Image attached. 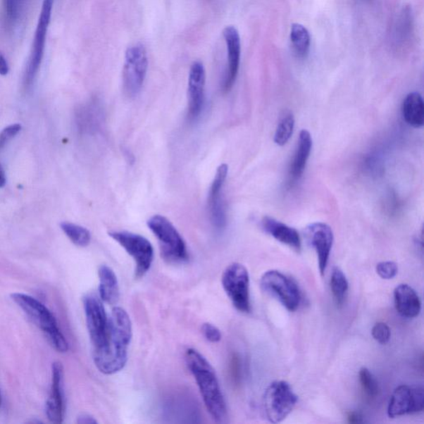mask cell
Masks as SVG:
<instances>
[{"label":"cell","mask_w":424,"mask_h":424,"mask_svg":"<svg viewBox=\"0 0 424 424\" xmlns=\"http://www.w3.org/2000/svg\"><path fill=\"white\" fill-rule=\"evenodd\" d=\"M424 394L420 387L400 385L389 400L388 416L391 418L420 413L423 411Z\"/></svg>","instance_id":"12"},{"label":"cell","mask_w":424,"mask_h":424,"mask_svg":"<svg viewBox=\"0 0 424 424\" xmlns=\"http://www.w3.org/2000/svg\"><path fill=\"white\" fill-rule=\"evenodd\" d=\"M394 304L397 312L405 318H414L421 312V301L416 290L408 285H399L394 289Z\"/></svg>","instance_id":"18"},{"label":"cell","mask_w":424,"mask_h":424,"mask_svg":"<svg viewBox=\"0 0 424 424\" xmlns=\"http://www.w3.org/2000/svg\"><path fill=\"white\" fill-rule=\"evenodd\" d=\"M4 13L9 21H16L20 17L22 0H3Z\"/></svg>","instance_id":"29"},{"label":"cell","mask_w":424,"mask_h":424,"mask_svg":"<svg viewBox=\"0 0 424 424\" xmlns=\"http://www.w3.org/2000/svg\"><path fill=\"white\" fill-rule=\"evenodd\" d=\"M109 235L133 258L136 279L147 274L154 258V249L149 240L143 235L128 232H111Z\"/></svg>","instance_id":"7"},{"label":"cell","mask_w":424,"mask_h":424,"mask_svg":"<svg viewBox=\"0 0 424 424\" xmlns=\"http://www.w3.org/2000/svg\"><path fill=\"white\" fill-rule=\"evenodd\" d=\"M263 289L276 297L285 307L294 312L301 304V292L296 282L290 278L277 270L265 273L261 281Z\"/></svg>","instance_id":"10"},{"label":"cell","mask_w":424,"mask_h":424,"mask_svg":"<svg viewBox=\"0 0 424 424\" xmlns=\"http://www.w3.org/2000/svg\"><path fill=\"white\" fill-rule=\"evenodd\" d=\"M403 117L406 123L419 129L424 124V103L420 94L409 93L402 106Z\"/></svg>","instance_id":"22"},{"label":"cell","mask_w":424,"mask_h":424,"mask_svg":"<svg viewBox=\"0 0 424 424\" xmlns=\"http://www.w3.org/2000/svg\"><path fill=\"white\" fill-rule=\"evenodd\" d=\"M330 285H331L334 300L338 307H341L345 303L349 285L346 275L340 268L337 267L333 268Z\"/></svg>","instance_id":"24"},{"label":"cell","mask_w":424,"mask_h":424,"mask_svg":"<svg viewBox=\"0 0 424 424\" xmlns=\"http://www.w3.org/2000/svg\"><path fill=\"white\" fill-rule=\"evenodd\" d=\"M299 398L290 385L277 380L268 386L263 397V408L268 421L280 423L294 411Z\"/></svg>","instance_id":"5"},{"label":"cell","mask_w":424,"mask_h":424,"mask_svg":"<svg viewBox=\"0 0 424 424\" xmlns=\"http://www.w3.org/2000/svg\"><path fill=\"white\" fill-rule=\"evenodd\" d=\"M201 332L206 340L211 343H218L223 337L220 329L210 323L202 325Z\"/></svg>","instance_id":"31"},{"label":"cell","mask_w":424,"mask_h":424,"mask_svg":"<svg viewBox=\"0 0 424 424\" xmlns=\"http://www.w3.org/2000/svg\"><path fill=\"white\" fill-rule=\"evenodd\" d=\"M53 6L54 0H44L34 42H32L30 62H28L25 73V81L27 86L34 81L40 68L42 58H44L46 37L48 34Z\"/></svg>","instance_id":"11"},{"label":"cell","mask_w":424,"mask_h":424,"mask_svg":"<svg viewBox=\"0 0 424 424\" xmlns=\"http://www.w3.org/2000/svg\"><path fill=\"white\" fill-rule=\"evenodd\" d=\"M372 337L375 340L382 345H385L390 340L391 332L388 325L384 323H378L372 328Z\"/></svg>","instance_id":"30"},{"label":"cell","mask_w":424,"mask_h":424,"mask_svg":"<svg viewBox=\"0 0 424 424\" xmlns=\"http://www.w3.org/2000/svg\"><path fill=\"white\" fill-rule=\"evenodd\" d=\"M308 238L317 253L319 271L325 274L331 254L334 235L332 230L327 224L317 223L310 225L307 228Z\"/></svg>","instance_id":"16"},{"label":"cell","mask_w":424,"mask_h":424,"mask_svg":"<svg viewBox=\"0 0 424 424\" xmlns=\"http://www.w3.org/2000/svg\"><path fill=\"white\" fill-rule=\"evenodd\" d=\"M22 126L20 124H14L6 127L0 133V149L4 147L6 144L13 138L20 133Z\"/></svg>","instance_id":"32"},{"label":"cell","mask_w":424,"mask_h":424,"mask_svg":"<svg viewBox=\"0 0 424 424\" xmlns=\"http://www.w3.org/2000/svg\"><path fill=\"white\" fill-rule=\"evenodd\" d=\"M99 297L105 303L115 305L120 299V285L114 270L106 265L101 266L98 270Z\"/></svg>","instance_id":"20"},{"label":"cell","mask_w":424,"mask_h":424,"mask_svg":"<svg viewBox=\"0 0 424 424\" xmlns=\"http://www.w3.org/2000/svg\"><path fill=\"white\" fill-rule=\"evenodd\" d=\"M6 173H4L2 165L0 164V188L6 186Z\"/></svg>","instance_id":"36"},{"label":"cell","mask_w":424,"mask_h":424,"mask_svg":"<svg viewBox=\"0 0 424 424\" xmlns=\"http://www.w3.org/2000/svg\"><path fill=\"white\" fill-rule=\"evenodd\" d=\"M262 227L266 233L270 234L271 237L279 240L280 242L293 248L297 251L299 252L301 251L300 235L294 228H292L290 226L274 218H268V216H266L263 219Z\"/></svg>","instance_id":"19"},{"label":"cell","mask_w":424,"mask_h":424,"mask_svg":"<svg viewBox=\"0 0 424 424\" xmlns=\"http://www.w3.org/2000/svg\"><path fill=\"white\" fill-rule=\"evenodd\" d=\"M1 404H2V395H1V392H0V407H1Z\"/></svg>","instance_id":"37"},{"label":"cell","mask_w":424,"mask_h":424,"mask_svg":"<svg viewBox=\"0 0 424 424\" xmlns=\"http://www.w3.org/2000/svg\"><path fill=\"white\" fill-rule=\"evenodd\" d=\"M295 120L292 113H287L282 118L278 125L275 135V143L279 146H285L293 135Z\"/></svg>","instance_id":"26"},{"label":"cell","mask_w":424,"mask_h":424,"mask_svg":"<svg viewBox=\"0 0 424 424\" xmlns=\"http://www.w3.org/2000/svg\"><path fill=\"white\" fill-rule=\"evenodd\" d=\"M228 171L227 164L220 165L216 170L214 180L211 183L208 201H207L211 223L218 230L224 229L227 223L224 204L221 199V192L227 177Z\"/></svg>","instance_id":"15"},{"label":"cell","mask_w":424,"mask_h":424,"mask_svg":"<svg viewBox=\"0 0 424 424\" xmlns=\"http://www.w3.org/2000/svg\"><path fill=\"white\" fill-rule=\"evenodd\" d=\"M77 423L79 424H96L98 422L95 418L89 414L83 413L77 418Z\"/></svg>","instance_id":"33"},{"label":"cell","mask_w":424,"mask_h":424,"mask_svg":"<svg viewBox=\"0 0 424 424\" xmlns=\"http://www.w3.org/2000/svg\"><path fill=\"white\" fill-rule=\"evenodd\" d=\"M206 70L204 65L197 61L191 66L188 75V118L197 120L204 109L205 101Z\"/></svg>","instance_id":"13"},{"label":"cell","mask_w":424,"mask_h":424,"mask_svg":"<svg viewBox=\"0 0 424 424\" xmlns=\"http://www.w3.org/2000/svg\"><path fill=\"white\" fill-rule=\"evenodd\" d=\"M290 40L295 53L299 58H306L308 55L311 37L307 28L300 23H294L291 26Z\"/></svg>","instance_id":"23"},{"label":"cell","mask_w":424,"mask_h":424,"mask_svg":"<svg viewBox=\"0 0 424 424\" xmlns=\"http://www.w3.org/2000/svg\"><path fill=\"white\" fill-rule=\"evenodd\" d=\"M223 37L227 49V69L223 83L225 92H229L237 81L239 68L240 54H242V44L240 37L237 27L227 26L223 30Z\"/></svg>","instance_id":"17"},{"label":"cell","mask_w":424,"mask_h":424,"mask_svg":"<svg viewBox=\"0 0 424 424\" xmlns=\"http://www.w3.org/2000/svg\"><path fill=\"white\" fill-rule=\"evenodd\" d=\"M64 368L62 363L55 361L51 366V385L46 403V416L51 423H62L65 414L63 394Z\"/></svg>","instance_id":"14"},{"label":"cell","mask_w":424,"mask_h":424,"mask_svg":"<svg viewBox=\"0 0 424 424\" xmlns=\"http://www.w3.org/2000/svg\"><path fill=\"white\" fill-rule=\"evenodd\" d=\"M83 307L93 353L100 351L106 346L109 317L104 307L103 301L95 294L84 297Z\"/></svg>","instance_id":"9"},{"label":"cell","mask_w":424,"mask_h":424,"mask_svg":"<svg viewBox=\"0 0 424 424\" xmlns=\"http://www.w3.org/2000/svg\"><path fill=\"white\" fill-rule=\"evenodd\" d=\"M9 72V68L6 58L0 53V75H6Z\"/></svg>","instance_id":"35"},{"label":"cell","mask_w":424,"mask_h":424,"mask_svg":"<svg viewBox=\"0 0 424 424\" xmlns=\"http://www.w3.org/2000/svg\"><path fill=\"white\" fill-rule=\"evenodd\" d=\"M61 228L75 246L87 247L91 243L92 235L87 228L82 225L70 223H61Z\"/></svg>","instance_id":"25"},{"label":"cell","mask_w":424,"mask_h":424,"mask_svg":"<svg viewBox=\"0 0 424 424\" xmlns=\"http://www.w3.org/2000/svg\"><path fill=\"white\" fill-rule=\"evenodd\" d=\"M399 268L393 261L380 262L376 266V272L384 280H392L397 275Z\"/></svg>","instance_id":"28"},{"label":"cell","mask_w":424,"mask_h":424,"mask_svg":"<svg viewBox=\"0 0 424 424\" xmlns=\"http://www.w3.org/2000/svg\"><path fill=\"white\" fill-rule=\"evenodd\" d=\"M149 59L143 44L132 45L127 49L123 68V88L127 96L138 95L147 75Z\"/></svg>","instance_id":"8"},{"label":"cell","mask_w":424,"mask_h":424,"mask_svg":"<svg viewBox=\"0 0 424 424\" xmlns=\"http://www.w3.org/2000/svg\"><path fill=\"white\" fill-rule=\"evenodd\" d=\"M312 148V136L308 130H301L299 135L298 149L296 150L290 170L291 177L294 180H298L303 175Z\"/></svg>","instance_id":"21"},{"label":"cell","mask_w":424,"mask_h":424,"mask_svg":"<svg viewBox=\"0 0 424 424\" xmlns=\"http://www.w3.org/2000/svg\"><path fill=\"white\" fill-rule=\"evenodd\" d=\"M133 337V328L128 313L120 307H115L109 317L105 347L93 353L94 363L104 375H114L124 369L128 361V350Z\"/></svg>","instance_id":"1"},{"label":"cell","mask_w":424,"mask_h":424,"mask_svg":"<svg viewBox=\"0 0 424 424\" xmlns=\"http://www.w3.org/2000/svg\"><path fill=\"white\" fill-rule=\"evenodd\" d=\"M147 224L158 240L165 261L180 263L188 260L189 256L185 239L170 220L163 216L155 215L148 220Z\"/></svg>","instance_id":"4"},{"label":"cell","mask_w":424,"mask_h":424,"mask_svg":"<svg viewBox=\"0 0 424 424\" xmlns=\"http://www.w3.org/2000/svg\"><path fill=\"white\" fill-rule=\"evenodd\" d=\"M185 361L199 386L207 411L213 420L223 423L227 418V406L213 367L194 348L186 351Z\"/></svg>","instance_id":"2"},{"label":"cell","mask_w":424,"mask_h":424,"mask_svg":"<svg viewBox=\"0 0 424 424\" xmlns=\"http://www.w3.org/2000/svg\"><path fill=\"white\" fill-rule=\"evenodd\" d=\"M359 380L363 391L367 397L375 398L379 393V385L371 372L363 367L359 372Z\"/></svg>","instance_id":"27"},{"label":"cell","mask_w":424,"mask_h":424,"mask_svg":"<svg viewBox=\"0 0 424 424\" xmlns=\"http://www.w3.org/2000/svg\"><path fill=\"white\" fill-rule=\"evenodd\" d=\"M11 299L18 307L44 332L46 340L56 351L66 353L69 344L58 327V322L51 311L34 297L25 294H11Z\"/></svg>","instance_id":"3"},{"label":"cell","mask_w":424,"mask_h":424,"mask_svg":"<svg viewBox=\"0 0 424 424\" xmlns=\"http://www.w3.org/2000/svg\"><path fill=\"white\" fill-rule=\"evenodd\" d=\"M347 419L350 423H361L364 422L361 414L357 412H350L348 413Z\"/></svg>","instance_id":"34"},{"label":"cell","mask_w":424,"mask_h":424,"mask_svg":"<svg viewBox=\"0 0 424 424\" xmlns=\"http://www.w3.org/2000/svg\"><path fill=\"white\" fill-rule=\"evenodd\" d=\"M221 284L235 308L240 313H251L249 275L246 267L239 263L230 265L223 273Z\"/></svg>","instance_id":"6"}]
</instances>
